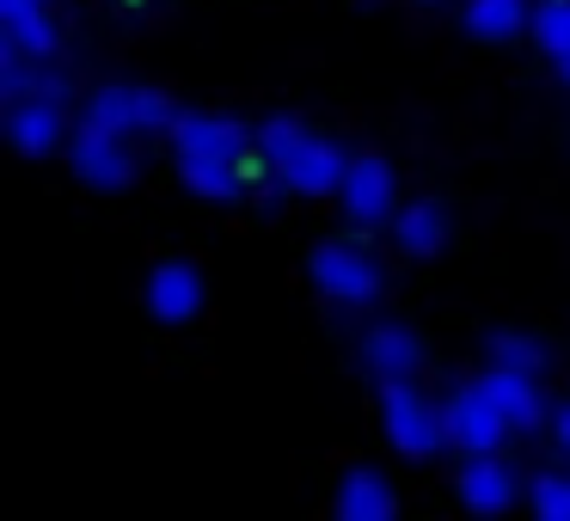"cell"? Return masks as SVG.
<instances>
[{"instance_id":"17","label":"cell","mask_w":570,"mask_h":521,"mask_svg":"<svg viewBox=\"0 0 570 521\" xmlns=\"http://www.w3.org/2000/svg\"><path fill=\"white\" fill-rule=\"evenodd\" d=\"M491 368H515V374H546V350L528 332H491Z\"/></svg>"},{"instance_id":"3","label":"cell","mask_w":570,"mask_h":521,"mask_svg":"<svg viewBox=\"0 0 570 521\" xmlns=\"http://www.w3.org/2000/svg\"><path fill=\"white\" fill-rule=\"evenodd\" d=\"M381 430L405 460H430V454H442V442H448L442 405H430L411 381H381Z\"/></svg>"},{"instance_id":"13","label":"cell","mask_w":570,"mask_h":521,"mask_svg":"<svg viewBox=\"0 0 570 521\" xmlns=\"http://www.w3.org/2000/svg\"><path fill=\"white\" fill-rule=\"evenodd\" d=\"M484 393L497 399V411L509 417V430H533L546 417V399H540V374H515V368H484Z\"/></svg>"},{"instance_id":"16","label":"cell","mask_w":570,"mask_h":521,"mask_svg":"<svg viewBox=\"0 0 570 521\" xmlns=\"http://www.w3.org/2000/svg\"><path fill=\"white\" fill-rule=\"evenodd\" d=\"M528 26H533L528 0H466V31L472 38L503 43V38H515V31H528Z\"/></svg>"},{"instance_id":"22","label":"cell","mask_w":570,"mask_h":521,"mask_svg":"<svg viewBox=\"0 0 570 521\" xmlns=\"http://www.w3.org/2000/svg\"><path fill=\"white\" fill-rule=\"evenodd\" d=\"M546 423H552V442H558V448H564V454H570V399H564V405H558V411H552V417H546Z\"/></svg>"},{"instance_id":"4","label":"cell","mask_w":570,"mask_h":521,"mask_svg":"<svg viewBox=\"0 0 570 521\" xmlns=\"http://www.w3.org/2000/svg\"><path fill=\"white\" fill-rule=\"evenodd\" d=\"M178 117L185 111L154 87H99L87 105H80V124L117 129V136H173Z\"/></svg>"},{"instance_id":"24","label":"cell","mask_w":570,"mask_h":521,"mask_svg":"<svg viewBox=\"0 0 570 521\" xmlns=\"http://www.w3.org/2000/svg\"><path fill=\"white\" fill-rule=\"evenodd\" d=\"M38 92H43V99H68V80H62V75H43Z\"/></svg>"},{"instance_id":"9","label":"cell","mask_w":570,"mask_h":521,"mask_svg":"<svg viewBox=\"0 0 570 521\" xmlns=\"http://www.w3.org/2000/svg\"><path fill=\"white\" fill-rule=\"evenodd\" d=\"M7 136H13L19 154H31V160H43V154L68 148V117H62V99H43V92H31V99H19L13 111H7Z\"/></svg>"},{"instance_id":"6","label":"cell","mask_w":570,"mask_h":521,"mask_svg":"<svg viewBox=\"0 0 570 521\" xmlns=\"http://www.w3.org/2000/svg\"><path fill=\"white\" fill-rule=\"evenodd\" d=\"M68 166H75V178L92 190H124L129 178H136L129 141L117 136V129H99V124H80L75 136H68Z\"/></svg>"},{"instance_id":"14","label":"cell","mask_w":570,"mask_h":521,"mask_svg":"<svg viewBox=\"0 0 570 521\" xmlns=\"http://www.w3.org/2000/svg\"><path fill=\"white\" fill-rule=\"evenodd\" d=\"M393 246L405 252V258H435V252L448 246L442 203H405V209L393 215Z\"/></svg>"},{"instance_id":"15","label":"cell","mask_w":570,"mask_h":521,"mask_svg":"<svg viewBox=\"0 0 570 521\" xmlns=\"http://www.w3.org/2000/svg\"><path fill=\"white\" fill-rule=\"evenodd\" d=\"M393 509H399L393 484H386L381 472H368V466H356L344 484H337V515L344 521H386Z\"/></svg>"},{"instance_id":"7","label":"cell","mask_w":570,"mask_h":521,"mask_svg":"<svg viewBox=\"0 0 570 521\" xmlns=\"http://www.w3.org/2000/svg\"><path fill=\"white\" fill-rule=\"evenodd\" d=\"M442 417H448V442L466 448V454H497V448H503V435H509V417L497 411V399L484 393L479 381L460 386V393L442 405Z\"/></svg>"},{"instance_id":"19","label":"cell","mask_w":570,"mask_h":521,"mask_svg":"<svg viewBox=\"0 0 570 521\" xmlns=\"http://www.w3.org/2000/svg\"><path fill=\"white\" fill-rule=\"evenodd\" d=\"M0 43H13V50H26V56H38V62H50L56 43H62V31H56L50 13H31V19H13Z\"/></svg>"},{"instance_id":"10","label":"cell","mask_w":570,"mask_h":521,"mask_svg":"<svg viewBox=\"0 0 570 521\" xmlns=\"http://www.w3.org/2000/svg\"><path fill=\"white\" fill-rule=\"evenodd\" d=\"M148 313H154V320H166V325L197 320V313H203V276H197V264H185V258L154 264V271H148Z\"/></svg>"},{"instance_id":"21","label":"cell","mask_w":570,"mask_h":521,"mask_svg":"<svg viewBox=\"0 0 570 521\" xmlns=\"http://www.w3.org/2000/svg\"><path fill=\"white\" fill-rule=\"evenodd\" d=\"M528 503H533V515H540V521H570V479H564V472H540L533 491H528Z\"/></svg>"},{"instance_id":"20","label":"cell","mask_w":570,"mask_h":521,"mask_svg":"<svg viewBox=\"0 0 570 521\" xmlns=\"http://www.w3.org/2000/svg\"><path fill=\"white\" fill-rule=\"evenodd\" d=\"M38 56H26V50H13V43H0V99L7 105H19V99H31V92H38Z\"/></svg>"},{"instance_id":"8","label":"cell","mask_w":570,"mask_h":521,"mask_svg":"<svg viewBox=\"0 0 570 521\" xmlns=\"http://www.w3.org/2000/svg\"><path fill=\"white\" fill-rule=\"evenodd\" d=\"M337 197H344V215L356 227H381L386 215H393V166H386L381 154H356V160L344 166Z\"/></svg>"},{"instance_id":"18","label":"cell","mask_w":570,"mask_h":521,"mask_svg":"<svg viewBox=\"0 0 570 521\" xmlns=\"http://www.w3.org/2000/svg\"><path fill=\"white\" fill-rule=\"evenodd\" d=\"M528 31H533V43H540L552 62H564L570 56V0H540Z\"/></svg>"},{"instance_id":"23","label":"cell","mask_w":570,"mask_h":521,"mask_svg":"<svg viewBox=\"0 0 570 521\" xmlns=\"http://www.w3.org/2000/svg\"><path fill=\"white\" fill-rule=\"evenodd\" d=\"M31 13H43V0H0V19L13 26V19H31Z\"/></svg>"},{"instance_id":"2","label":"cell","mask_w":570,"mask_h":521,"mask_svg":"<svg viewBox=\"0 0 570 521\" xmlns=\"http://www.w3.org/2000/svg\"><path fill=\"white\" fill-rule=\"evenodd\" d=\"M258 160H264V173H271V185L295 190V197H337L344 166H350L332 141L313 136L295 117H271V124L258 129Z\"/></svg>"},{"instance_id":"5","label":"cell","mask_w":570,"mask_h":521,"mask_svg":"<svg viewBox=\"0 0 570 521\" xmlns=\"http://www.w3.org/2000/svg\"><path fill=\"white\" fill-rule=\"evenodd\" d=\"M307 283L320 288L325 301H337V307H368V301L381 295V264H374L356 239H325L307 258Z\"/></svg>"},{"instance_id":"11","label":"cell","mask_w":570,"mask_h":521,"mask_svg":"<svg viewBox=\"0 0 570 521\" xmlns=\"http://www.w3.org/2000/svg\"><path fill=\"white\" fill-rule=\"evenodd\" d=\"M362 368L374 374V381H411V374L423 368V344L411 325H368V337H362Z\"/></svg>"},{"instance_id":"12","label":"cell","mask_w":570,"mask_h":521,"mask_svg":"<svg viewBox=\"0 0 570 521\" xmlns=\"http://www.w3.org/2000/svg\"><path fill=\"white\" fill-rule=\"evenodd\" d=\"M454 484H460V503L479 509V515H503V509L515 503V472L497 454H466V466H460Z\"/></svg>"},{"instance_id":"1","label":"cell","mask_w":570,"mask_h":521,"mask_svg":"<svg viewBox=\"0 0 570 521\" xmlns=\"http://www.w3.org/2000/svg\"><path fill=\"white\" fill-rule=\"evenodd\" d=\"M173 154H178V178L209 203H234L246 197V185L258 178V136H246V124L215 111H185L173 124Z\"/></svg>"}]
</instances>
